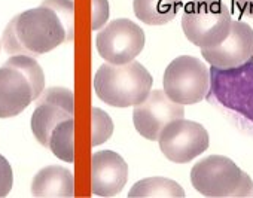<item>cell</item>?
Returning <instances> with one entry per match:
<instances>
[{"instance_id":"6da1fadb","label":"cell","mask_w":253,"mask_h":198,"mask_svg":"<svg viewBox=\"0 0 253 198\" xmlns=\"http://www.w3.org/2000/svg\"><path fill=\"white\" fill-rule=\"evenodd\" d=\"M58 12L42 2L41 6L15 15L3 30L2 46L9 55L39 57L72 40Z\"/></svg>"},{"instance_id":"7a4b0ae2","label":"cell","mask_w":253,"mask_h":198,"mask_svg":"<svg viewBox=\"0 0 253 198\" xmlns=\"http://www.w3.org/2000/svg\"><path fill=\"white\" fill-rule=\"evenodd\" d=\"M206 98L223 108L238 128L253 136V57L237 67L211 66Z\"/></svg>"},{"instance_id":"3957f363","label":"cell","mask_w":253,"mask_h":198,"mask_svg":"<svg viewBox=\"0 0 253 198\" xmlns=\"http://www.w3.org/2000/svg\"><path fill=\"white\" fill-rule=\"evenodd\" d=\"M152 75L133 60L126 64H101L94 76V89L101 102L113 108L142 103L152 89Z\"/></svg>"},{"instance_id":"277c9868","label":"cell","mask_w":253,"mask_h":198,"mask_svg":"<svg viewBox=\"0 0 253 198\" xmlns=\"http://www.w3.org/2000/svg\"><path fill=\"white\" fill-rule=\"evenodd\" d=\"M192 186L206 197H249L253 194V180L232 159L210 155L198 161L191 170Z\"/></svg>"},{"instance_id":"5b68a950","label":"cell","mask_w":253,"mask_h":198,"mask_svg":"<svg viewBox=\"0 0 253 198\" xmlns=\"http://www.w3.org/2000/svg\"><path fill=\"white\" fill-rule=\"evenodd\" d=\"M232 17L223 0H191L182 14V30L189 42L211 48L226 39Z\"/></svg>"},{"instance_id":"8992f818","label":"cell","mask_w":253,"mask_h":198,"mask_svg":"<svg viewBox=\"0 0 253 198\" xmlns=\"http://www.w3.org/2000/svg\"><path fill=\"white\" fill-rule=\"evenodd\" d=\"M163 85L173 102L183 106L195 105L209 94L210 69L197 57H176L164 72Z\"/></svg>"},{"instance_id":"52a82bcc","label":"cell","mask_w":253,"mask_h":198,"mask_svg":"<svg viewBox=\"0 0 253 198\" xmlns=\"http://www.w3.org/2000/svg\"><path fill=\"white\" fill-rule=\"evenodd\" d=\"M146 36L140 26L128 18H118L97 33L95 46L101 58L110 64L133 61L145 48Z\"/></svg>"},{"instance_id":"ba28073f","label":"cell","mask_w":253,"mask_h":198,"mask_svg":"<svg viewBox=\"0 0 253 198\" xmlns=\"http://www.w3.org/2000/svg\"><path fill=\"white\" fill-rule=\"evenodd\" d=\"M158 143L167 159L185 164L209 148V133L201 124L180 118L167 124L158 137Z\"/></svg>"},{"instance_id":"9c48e42d","label":"cell","mask_w":253,"mask_h":198,"mask_svg":"<svg viewBox=\"0 0 253 198\" xmlns=\"http://www.w3.org/2000/svg\"><path fill=\"white\" fill-rule=\"evenodd\" d=\"M185 115L183 105L173 102L163 89H155L133 111V124L140 136L148 140H158L161 131L174 119Z\"/></svg>"},{"instance_id":"30bf717a","label":"cell","mask_w":253,"mask_h":198,"mask_svg":"<svg viewBox=\"0 0 253 198\" xmlns=\"http://www.w3.org/2000/svg\"><path fill=\"white\" fill-rule=\"evenodd\" d=\"M204 60L219 69L237 67L253 57V29L244 21H234L223 42L211 48H201Z\"/></svg>"},{"instance_id":"8fae6325","label":"cell","mask_w":253,"mask_h":198,"mask_svg":"<svg viewBox=\"0 0 253 198\" xmlns=\"http://www.w3.org/2000/svg\"><path fill=\"white\" fill-rule=\"evenodd\" d=\"M36 98L35 85L21 69L8 61L0 67V118L20 115Z\"/></svg>"},{"instance_id":"7c38bea8","label":"cell","mask_w":253,"mask_h":198,"mask_svg":"<svg viewBox=\"0 0 253 198\" xmlns=\"http://www.w3.org/2000/svg\"><path fill=\"white\" fill-rule=\"evenodd\" d=\"M128 179V165L113 151H98L91 159V188L98 197H113Z\"/></svg>"},{"instance_id":"4fadbf2b","label":"cell","mask_w":253,"mask_h":198,"mask_svg":"<svg viewBox=\"0 0 253 198\" xmlns=\"http://www.w3.org/2000/svg\"><path fill=\"white\" fill-rule=\"evenodd\" d=\"M35 197H61L69 198L75 194V180L70 170L61 165H48L36 173L32 182Z\"/></svg>"},{"instance_id":"5bb4252c","label":"cell","mask_w":253,"mask_h":198,"mask_svg":"<svg viewBox=\"0 0 253 198\" xmlns=\"http://www.w3.org/2000/svg\"><path fill=\"white\" fill-rule=\"evenodd\" d=\"M73 118V114L67 112L64 108L54 105V103H36V109L32 115V131L36 140L46 146L49 145V137L54 131V128L69 119Z\"/></svg>"},{"instance_id":"9a60e30c","label":"cell","mask_w":253,"mask_h":198,"mask_svg":"<svg viewBox=\"0 0 253 198\" xmlns=\"http://www.w3.org/2000/svg\"><path fill=\"white\" fill-rule=\"evenodd\" d=\"M182 8V0H133L136 17L149 26L170 23Z\"/></svg>"},{"instance_id":"2e32d148","label":"cell","mask_w":253,"mask_h":198,"mask_svg":"<svg viewBox=\"0 0 253 198\" xmlns=\"http://www.w3.org/2000/svg\"><path fill=\"white\" fill-rule=\"evenodd\" d=\"M128 197L131 198H154V197L177 198V197H185V191L177 182L167 179V177L155 176V177H148L134 183L128 192Z\"/></svg>"},{"instance_id":"e0dca14e","label":"cell","mask_w":253,"mask_h":198,"mask_svg":"<svg viewBox=\"0 0 253 198\" xmlns=\"http://www.w3.org/2000/svg\"><path fill=\"white\" fill-rule=\"evenodd\" d=\"M73 131H75V122H73V118H69L63 122H60L54 128V131L49 137L48 148L58 159L66 161V162L75 161Z\"/></svg>"},{"instance_id":"ac0fdd59","label":"cell","mask_w":253,"mask_h":198,"mask_svg":"<svg viewBox=\"0 0 253 198\" xmlns=\"http://www.w3.org/2000/svg\"><path fill=\"white\" fill-rule=\"evenodd\" d=\"M92 117V136H91V145L98 146L104 143L107 139H110L113 133V122L112 118L101 109L92 108L91 112Z\"/></svg>"},{"instance_id":"d6986e66","label":"cell","mask_w":253,"mask_h":198,"mask_svg":"<svg viewBox=\"0 0 253 198\" xmlns=\"http://www.w3.org/2000/svg\"><path fill=\"white\" fill-rule=\"evenodd\" d=\"M36 103H54L64 108L67 112L75 114V98H73V92L69 88H63V86L46 88L36 98Z\"/></svg>"},{"instance_id":"ffe728a7","label":"cell","mask_w":253,"mask_h":198,"mask_svg":"<svg viewBox=\"0 0 253 198\" xmlns=\"http://www.w3.org/2000/svg\"><path fill=\"white\" fill-rule=\"evenodd\" d=\"M43 3L52 6L58 15L61 17V20L64 21L69 33L73 36L75 33V6H73V2L72 0H43Z\"/></svg>"},{"instance_id":"44dd1931","label":"cell","mask_w":253,"mask_h":198,"mask_svg":"<svg viewBox=\"0 0 253 198\" xmlns=\"http://www.w3.org/2000/svg\"><path fill=\"white\" fill-rule=\"evenodd\" d=\"M12 185H14L12 167L3 155H0V198L6 197L11 192Z\"/></svg>"},{"instance_id":"7402d4cb","label":"cell","mask_w":253,"mask_h":198,"mask_svg":"<svg viewBox=\"0 0 253 198\" xmlns=\"http://www.w3.org/2000/svg\"><path fill=\"white\" fill-rule=\"evenodd\" d=\"M109 20L107 0H92V30L101 29Z\"/></svg>"},{"instance_id":"603a6c76","label":"cell","mask_w":253,"mask_h":198,"mask_svg":"<svg viewBox=\"0 0 253 198\" xmlns=\"http://www.w3.org/2000/svg\"><path fill=\"white\" fill-rule=\"evenodd\" d=\"M232 5L237 12L253 18V0H232Z\"/></svg>"},{"instance_id":"cb8c5ba5","label":"cell","mask_w":253,"mask_h":198,"mask_svg":"<svg viewBox=\"0 0 253 198\" xmlns=\"http://www.w3.org/2000/svg\"><path fill=\"white\" fill-rule=\"evenodd\" d=\"M0 49H2V42H0Z\"/></svg>"}]
</instances>
